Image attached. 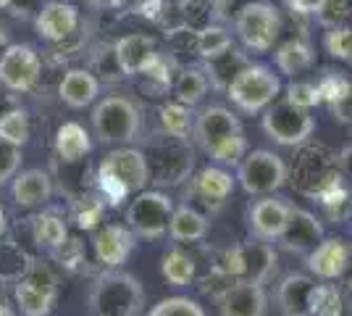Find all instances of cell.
<instances>
[{
    "label": "cell",
    "instance_id": "cell-1",
    "mask_svg": "<svg viewBox=\"0 0 352 316\" xmlns=\"http://www.w3.org/2000/svg\"><path fill=\"white\" fill-rule=\"evenodd\" d=\"M195 140L210 161L219 166H236L248 153V137L242 129V121L223 105H208L192 124Z\"/></svg>",
    "mask_w": 352,
    "mask_h": 316
},
{
    "label": "cell",
    "instance_id": "cell-2",
    "mask_svg": "<svg viewBox=\"0 0 352 316\" xmlns=\"http://www.w3.org/2000/svg\"><path fill=\"white\" fill-rule=\"evenodd\" d=\"M87 308L89 316H140L145 308V287L129 271L108 269L89 287Z\"/></svg>",
    "mask_w": 352,
    "mask_h": 316
},
{
    "label": "cell",
    "instance_id": "cell-3",
    "mask_svg": "<svg viewBox=\"0 0 352 316\" xmlns=\"http://www.w3.org/2000/svg\"><path fill=\"white\" fill-rule=\"evenodd\" d=\"M100 190L111 203H118L126 196L142 193L150 185V166L142 151L137 148H116L105 156L98 166Z\"/></svg>",
    "mask_w": 352,
    "mask_h": 316
},
{
    "label": "cell",
    "instance_id": "cell-4",
    "mask_svg": "<svg viewBox=\"0 0 352 316\" xmlns=\"http://www.w3.org/2000/svg\"><path fill=\"white\" fill-rule=\"evenodd\" d=\"M92 129L103 145H126L140 137L142 114L129 98L108 95L92 108Z\"/></svg>",
    "mask_w": 352,
    "mask_h": 316
},
{
    "label": "cell",
    "instance_id": "cell-5",
    "mask_svg": "<svg viewBox=\"0 0 352 316\" xmlns=\"http://www.w3.org/2000/svg\"><path fill=\"white\" fill-rule=\"evenodd\" d=\"M276 251L274 245L265 240H248L242 245H234L229 248L223 258H221L219 266L221 271H226L232 280H242V282H258V285H265V280L276 271Z\"/></svg>",
    "mask_w": 352,
    "mask_h": 316
},
{
    "label": "cell",
    "instance_id": "cell-6",
    "mask_svg": "<svg viewBox=\"0 0 352 316\" xmlns=\"http://www.w3.org/2000/svg\"><path fill=\"white\" fill-rule=\"evenodd\" d=\"M263 132L268 140H274L276 145L284 148H297L302 143H308L310 135L316 132V116L308 108L284 101H274L263 111Z\"/></svg>",
    "mask_w": 352,
    "mask_h": 316
},
{
    "label": "cell",
    "instance_id": "cell-7",
    "mask_svg": "<svg viewBox=\"0 0 352 316\" xmlns=\"http://www.w3.org/2000/svg\"><path fill=\"white\" fill-rule=\"evenodd\" d=\"M14 298L24 316H50L58 301V277L45 261L32 258L30 269L14 285Z\"/></svg>",
    "mask_w": 352,
    "mask_h": 316
},
{
    "label": "cell",
    "instance_id": "cell-8",
    "mask_svg": "<svg viewBox=\"0 0 352 316\" xmlns=\"http://www.w3.org/2000/svg\"><path fill=\"white\" fill-rule=\"evenodd\" d=\"M281 79L265 66H245L239 74L229 82L226 95L229 101L245 111V114H258L279 98Z\"/></svg>",
    "mask_w": 352,
    "mask_h": 316
},
{
    "label": "cell",
    "instance_id": "cell-9",
    "mask_svg": "<svg viewBox=\"0 0 352 316\" xmlns=\"http://www.w3.org/2000/svg\"><path fill=\"white\" fill-rule=\"evenodd\" d=\"M150 166V182L158 185H179L190 177L195 153L190 140H182L174 135H163L161 140L150 143V151L145 153Z\"/></svg>",
    "mask_w": 352,
    "mask_h": 316
},
{
    "label": "cell",
    "instance_id": "cell-10",
    "mask_svg": "<svg viewBox=\"0 0 352 316\" xmlns=\"http://www.w3.org/2000/svg\"><path fill=\"white\" fill-rule=\"evenodd\" d=\"M234 30L248 50L268 53L281 32V14L274 3H248L239 8L234 19Z\"/></svg>",
    "mask_w": 352,
    "mask_h": 316
},
{
    "label": "cell",
    "instance_id": "cell-11",
    "mask_svg": "<svg viewBox=\"0 0 352 316\" xmlns=\"http://www.w3.org/2000/svg\"><path fill=\"white\" fill-rule=\"evenodd\" d=\"M287 164L274 151H252L236 164V182L248 196H271L287 185Z\"/></svg>",
    "mask_w": 352,
    "mask_h": 316
},
{
    "label": "cell",
    "instance_id": "cell-12",
    "mask_svg": "<svg viewBox=\"0 0 352 316\" xmlns=\"http://www.w3.org/2000/svg\"><path fill=\"white\" fill-rule=\"evenodd\" d=\"M171 216H174L171 198L155 193V190H147V193L142 190L126 209V227L145 240H158L168 232Z\"/></svg>",
    "mask_w": 352,
    "mask_h": 316
},
{
    "label": "cell",
    "instance_id": "cell-13",
    "mask_svg": "<svg viewBox=\"0 0 352 316\" xmlns=\"http://www.w3.org/2000/svg\"><path fill=\"white\" fill-rule=\"evenodd\" d=\"M43 74V59L30 43H11L0 59V85L11 92H32Z\"/></svg>",
    "mask_w": 352,
    "mask_h": 316
},
{
    "label": "cell",
    "instance_id": "cell-14",
    "mask_svg": "<svg viewBox=\"0 0 352 316\" xmlns=\"http://www.w3.org/2000/svg\"><path fill=\"white\" fill-rule=\"evenodd\" d=\"M113 59H116V66L121 74H145L147 69L153 66V61L158 59V45H155V40L150 34H142V32L124 34L113 45Z\"/></svg>",
    "mask_w": 352,
    "mask_h": 316
},
{
    "label": "cell",
    "instance_id": "cell-15",
    "mask_svg": "<svg viewBox=\"0 0 352 316\" xmlns=\"http://www.w3.org/2000/svg\"><path fill=\"white\" fill-rule=\"evenodd\" d=\"M292 203L284 200V198H263V200H255L250 206V232L258 238V240L274 242L279 240V235L284 232V227L289 222V213H292Z\"/></svg>",
    "mask_w": 352,
    "mask_h": 316
},
{
    "label": "cell",
    "instance_id": "cell-16",
    "mask_svg": "<svg viewBox=\"0 0 352 316\" xmlns=\"http://www.w3.org/2000/svg\"><path fill=\"white\" fill-rule=\"evenodd\" d=\"M221 316H265L268 311V295L263 285L258 282H242L236 280L221 293L219 298Z\"/></svg>",
    "mask_w": 352,
    "mask_h": 316
},
{
    "label": "cell",
    "instance_id": "cell-17",
    "mask_svg": "<svg viewBox=\"0 0 352 316\" xmlns=\"http://www.w3.org/2000/svg\"><path fill=\"white\" fill-rule=\"evenodd\" d=\"M34 27H37V34L47 43H66L79 30V11L72 3L50 0L34 16Z\"/></svg>",
    "mask_w": 352,
    "mask_h": 316
},
{
    "label": "cell",
    "instance_id": "cell-18",
    "mask_svg": "<svg viewBox=\"0 0 352 316\" xmlns=\"http://www.w3.org/2000/svg\"><path fill=\"white\" fill-rule=\"evenodd\" d=\"M323 240V227L321 222L305 209H292L289 222L284 227V232L279 235V245L289 253H300L308 256L310 251Z\"/></svg>",
    "mask_w": 352,
    "mask_h": 316
},
{
    "label": "cell",
    "instance_id": "cell-19",
    "mask_svg": "<svg viewBox=\"0 0 352 316\" xmlns=\"http://www.w3.org/2000/svg\"><path fill=\"white\" fill-rule=\"evenodd\" d=\"M92 251L95 258L108 266L116 269L118 264H124L134 251V232L126 224H105L92 235Z\"/></svg>",
    "mask_w": 352,
    "mask_h": 316
},
{
    "label": "cell",
    "instance_id": "cell-20",
    "mask_svg": "<svg viewBox=\"0 0 352 316\" xmlns=\"http://www.w3.org/2000/svg\"><path fill=\"white\" fill-rule=\"evenodd\" d=\"M190 193L206 209L210 211H219L229 198L234 193V180L229 171H223L221 166H206L200 169L190 182Z\"/></svg>",
    "mask_w": 352,
    "mask_h": 316
},
{
    "label": "cell",
    "instance_id": "cell-21",
    "mask_svg": "<svg viewBox=\"0 0 352 316\" xmlns=\"http://www.w3.org/2000/svg\"><path fill=\"white\" fill-rule=\"evenodd\" d=\"M11 196H14L16 206L21 209H37L45 206L50 196H53V182L50 174L43 169H27L21 174L14 177V187H11Z\"/></svg>",
    "mask_w": 352,
    "mask_h": 316
},
{
    "label": "cell",
    "instance_id": "cell-22",
    "mask_svg": "<svg viewBox=\"0 0 352 316\" xmlns=\"http://www.w3.org/2000/svg\"><path fill=\"white\" fill-rule=\"evenodd\" d=\"M347 258V242L339 238H323L313 251L308 253V269L318 280H339Z\"/></svg>",
    "mask_w": 352,
    "mask_h": 316
},
{
    "label": "cell",
    "instance_id": "cell-23",
    "mask_svg": "<svg viewBox=\"0 0 352 316\" xmlns=\"http://www.w3.org/2000/svg\"><path fill=\"white\" fill-rule=\"evenodd\" d=\"M98 92H100V82L95 79V74H89L87 69L66 72L58 85L60 103H66L69 108H87L95 103Z\"/></svg>",
    "mask_w": 352,
    "mask_h": 316
},
{
    "label": "cell",
    "instance_id": "cell-24",
    "mask_svg": "<svg viewBox=\"0 0 352 316\" xmlns=\"http://www.w3.org/2000/svg\"><path fill=\"white\" fill-rule=\"evenodd\" d=\"M316 287V280L308 274H287L281 280L279 290H276V303L284 311V316L289 314H308L310 293Z\"/></svg>",
    "mask_w": 352,
    "mask_h": 316
},
{
    "label": "cell",
    "instance_id": "cell-25",
    "mask_svg": "<svg viewBox=\"0 0 352 316\" xmlns=\"http://www.w3.org/2000/svg\"><path fill=\"white\" fill-rule=\"evenodd\" d=\"M168 235L176 242H197L208 235V216L203 211H197L195 206L184 203L174 209L171 224H168Z\"/></svg>",
    "mask_w": 352,
    "mask_h": 316
},
{
    "label": "cell",
    "instance_id": "cell-26",
    "mask_svg": "<svg viewBox=\"0 0 352 316\" xmlns=\"http://www.w3.org/2000/svg\"><path fill=\"white\" fill-rule=\"evenodd\" d=\"M92 148V140H89L87 129L76 121H66L60 124L58 132H56V153L63 164H76L82 161Z\"/></svg>",
    "mask_w": 352,
    "mask_h": 316
},
{
    "label": "cell",
    "instance_id": "cell-27",
    "mask_svg": "<svg viewBox=\"0 0 352 316\" xmlns=\"http://www.w3.org/2000/svg\"><path fill=\"white\" fill-rule=\"evenodd\" d=\"M321 98L331 108V116L339 124H352V82L344 76H326L321 85Z\"/></svg>",
    "mask_w": 352,
    "mask_h": 316
},
{
    "label": "cell",
    "instance_id": "cell-28",
    "mask_svg": "<svg viewBox=\"0 0 352 316\" xmlns=\"http://www.w3.org/2000/svg\"><path fill=\"white\" fill-rule=\"evenodd\" d=\"M32 238L37 242V248L53 253L69 240V229H66V222L60 219L58 213L45 211L40 216H34V222H32Z\"/></svg>",
    "mask_w": 352,
    "mask_h": 316
},
{
    "label": "cell",
    "instance_id": "cell-29",
    "mask_svg": "<svg viewBox=\"0 0 352 316\" xmlns=\"http://www.w3.org/2000/svg\"><path fill=\"white\" fill-rule=\"evenodd\" d=\"M208 87H210V79H208L206 69H197V66L182 69L174 82L176 103L192 108V105H197L203 98H206Z\"/></svg>",
    "mask_w": 352,
    "mask_h": 316
},
{
    "label": "cell",
    "instance_id": "cell-30",
    "mask_svg": "<svg viewBox=\"0 0 352 316\" xmlns=\"http://www.w3.org/2000/svg\"><path fill=\"white\" fill-rule=\"evenodd\" d=\"M313 61H316V53H313V48L305 40H287L276 50V66H279V72L289 76L310 69Z\"/></svg>",
    "mask_w": 352,
    "mask_h": 316
},
{
    "label": "cell",
    "instance_id": "cell-31",
    "mask_svg": "<svg viewBox=\"0 0 352 316\" xmlns=\"http://www.w3.org/2000/svg\"><path fill=\"white\" fill-rule=\"evenodd\" d=\"M163 280L174 287H184L195 280V261L182 248H168L161 261Z\"/></svg>",
    "mask_w": 352,
    "mask_h": 316
},
{
    "label": "cell",
    "instance_id": "cell-32",
    "mask_svg": "<svg viewBox=\"0 0 352 316\" xmlns=\"http://www.w3.org/2000/svg\"><path fill=\"white\" fill-rule=\"evenodd\" d=\"M32 256L16 242H0V280L3 282H19L24 271L30 269Z\"/></svg>",
    "mask_w": 352,
    "mask_h": 316
},
{
    "label": "cell",
    "instance_id": "cell-33",
    "mask_svg": "<svg viewBox=\"0 0 352 316\" xmlns=\"http://www.w3.org/2000/svg\"><path fill=\"white\" fill-rule=\"evenodd\" d=\"M229 48H232V34H229V30H223V27L208 24V27L195 32V50L206 61L219 59Z\"/></svg>",
    "mask_w": 352,
    "mask_h": 316
},
{
    "label": "cell",
    "instance_id": "cell-34",
    "mask_svg": "<svg viewBox=\"0 0 352 316\" xmlns=\"http://www.w3.org/2000/svg\"><path fill=\"white\" fill-rule=\"evenodd\" d=\"M32 135V127H30V114L24 111V108H11L8 114H3L0 116V140H6V143H11V145H19V148H24L27 145V140Z\"/></svg>",
    "mask_w": 352,
    "mask_h": 316
},
{
    "label": "cell",
    "instance_id": "cell-35",
    "mask_svg": "<svg viewBox=\"0 0 352 316\" xmlns=\"http://www.w3.org/2000/svg\"><path fill=\"white\" fill-rule=\"evenodd\" d=\"M310 316H339L342 314V293L337 285H316L308 303Z\"/></svg>",
    "mask_w": 352,
    "mask_h": 316
},
{
    "label": "cell",
    "instance_id": "cell-36",
    "mask_svg": "<svg viewBox=\"0 0 352 316\" xmlns=\"http://www.w3.org/2000/svg\"><path fill=\"white\" fill-rule=\"evenodd\" d=\"M161 124L166 135L182 137V140H190L192 132V114L187 105L182 103H166L161 108Z\"/></svg>",
    "mask_w": 352,
    "mask_h": 316
},
{
    "label": "cell",
    "instance_id": "cell-37",
    "mask_svg": "<svg viewBox=\"0 0 352 316\" xmlns=\"http://www.w3.org/2000/svg\"><path fill=\"white\" fill-rule=\"evenodd\" d=\"M147 316H208V314L197 301L176 295V298H163L161 303H155Z\"/></svg>",
    "mask_w": 352,
    "mask_h": 316
},
{
    "label": "cell",
    "instance_id": "cell-38",
    "mask_svg": "<svg viewBox=\"0 0 352 316\" xmlns=\"http://www.w3.org/2000/svg\"><path fill=\"white\" fill-rule=\"evenodd\" d=\"M21 161H24L21 148H19V145H11V143H6V140H0V187L19 174Z\"/></svg>",
    "mask_w": 352,
    "mask_h": 316
},
{
    "label": "cell",
    "instance_id": "cell-39",
    "mask_svg": "<svg viewBox=\"0 0 352 316\" xmlns=\"http://www.w3.org/2000/svg\"><path fill=\"white\" fill-rule=\"evenodd\" d=\"M326 50L334 56V59L350 61L352 63V27H334V30L326 34Z\"/></svg>",
    "mask_w": 352,
    "mask_h": 316
},
{
    "label": "cell",
    "instance_id": "cell-40",
    "mask_svg": "<svg viewBox=\"0 0 352 316\" xmlns=\"http://www.w3.org/2000/svg\"><path fill=\"white\" fill-rule=\"evenodd\" d=\"M287 101L294 105H300V108H313V105H318L323 101L321 98V90H318V85H313V82H292L289 87H287Z\"/></svg>",
    "mask_w": 352,
    "mask_h": 316
},
{
    "label": "cell",
    "instance_id": "cell-41",
    "mask_svg": "<svg viewBox=\"0 0 352 316\" xmlns=\"http://www.w3.org/2000/svg\"><path fill=\"white\" fill-rule=\"evenodd\" d=\"M350 14V6H347V0H321V6H318V11L316 16L321 19V24L326 27H342V21L347 19Z\"/></svg>",
    "mask_w": 352,
    "mask_h": 316
},
{
    "label": "cell",
    "instance_id": "cell-42",
    "mask_svg": "<svg viewBox=\"0 0 352 316\" xmlns=\"http://www.w3.org/2000/svg\"><path fill=\"white\" fill-rule=\"evenodd\" d=\"M339 282H342L344 290L352 293V242H347V258H344V269L339 274Z\"/></svg>",
    "mask_w": 352,
    "mask_h": 316
},
{
    "label": "cell",
    "instance_id": "cell-43",
    "mask_svg": "<svg viewBox=\"0 0 352 316\" xmlns=\"http://www.w3.org/2000/svg\"><path fill=\"white\" fill-rule=\"evenodd\" d=\"M287 3H289V8L297 11V14H316L318 6H321V0H287Z\"/></svg>",
    "mask_w": 352,
    "mask_h": 316
},
{
    "label": "cell",
    "instance_id": "cell-44",
    "mask_svg": "<svg viewBox=\"0 0 352 316\" xmlns=\"http://www.w3.org/2000/svg\"><path fill=\"white\" fill-rule=\"evenodd\" d=\"M339 164H342V174H344L347 180H352V148L342 153V161H339Z\"/></svg>",
    "mask_w": 352,
    "mask_h": 316
},
{
    "label": "cell",
    "instance_id": "cell-45",
    "mask_svg": "<svg viewBox=\"0 0 352 316\" xmlns=\"http://www.w3.org/2000/svg\"><path fill=\"white\" fill-rule=\"evenodd\" d=\"M87 3L95 8H121L124 6V0H87Z\"/></svg>",
    "mask_w": 352,
    "mask_h": 316
},
{
    "label": "cell",
    "instance_id": "cell-46",
    "mask_svg": "<svg viewBox=\"0 0 352 316\" xmlns=\"http://www.w3.org/2000/svg\"><path fill=\"white\" fill-rule=\"evenodd\" d=\"M11 48V37H8V30L0 24V59L6 56V50Z\"/></svg>",
    "mask_w": 352,
    "mask_h": 316
},
{
    "label": "cell",
    "instance_id": "cell-47",
    "mask_svg": "<svg viewBox=\"0 0 352 316\" xmlns=\"http://www.w3.org/2000/svg\"><path fill=\"white\" fill-rule=\"evenodd\" d=\"M0 316H14V308H11V303L3 301V298H0Z\"/></svg>",
    "mask_w": 352,
    "mask_h": 316
},
{
    "label": "cell",
    "instance_id": "cell-48",
    "mask_svg": "<svg viewBox=\"0 0 352 316\" xmlns=\"http://www.w3.org/2000/svg\"><path fill=\"white\" fill-rule=\"evenodd\" d=\"M6 229H8V219H6V211H3V206H0V238L6 235Z\"/></svg>",
    "mask_w": 352,
    "mask_h": 316
},
{
    "label": "cell",
    "instance_id": "cell-49",
    "mask_svg": "<svg viewBox=\"0 0 352 316\" xmlns=\"http://www.w3.org/2000/svg\"><path fill=\"white\" fill-rule=\"evenodd\" d=\"M124 3H129V6H134V8H140V6H145L147 0H124Z\"/></svg>",
    "mask_w": 352,
    "mask_h": 316
},
{
    "label": "cell",
    "instance_id": "cell-50",
    "mask_svg": "<svg viewBox=\"0 0 352 316\" xmlns=\"http://www.w3.org/2000/svg\"><path fill=\"white\" fill-rule=\"evenodd\" d=\"M11 3L14 0H0V8H11Z\"/></svg>",
    "mask_w": 352,
    "mask_h": 316
},
{
    "label": "cell",
    "instance_id": "cell-51",
    "mask_svg": "<svg viewBox=\"0 0 352 316\" xmlns=\"http://www.w3.org/2000/svg\"><path fill=\"white\" fill-rule=\"evenodd\" d=\"M289 316H310V314H289Z\"/></svg>",
    "mask_w": 352,
    "mask_h": 316
}]
</instances>
